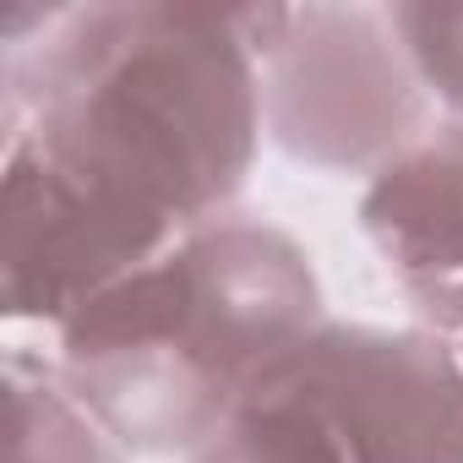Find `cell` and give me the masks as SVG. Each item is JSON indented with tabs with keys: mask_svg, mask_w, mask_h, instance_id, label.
Returning <instances> with one entry per match:
<instances>
[{
	"mask_svg": "<svg viewBox=\"0 0 463 463\" xmlns=\"http://www.w3.org/2000/svg\"><path fill=\"white\" fill-rule=\"evenodd\" d=\"M262 137L246 6L99 0L6 33V153L158 262L229 218Z\"/></svg>",
	"mask_w": 463,
	"mask_h": 463,
	"instance_id": "1",
	"label": "cell"
},
{
	"mask_svg": "<svg viewBox=\"0 0 463 463\" xmlns=\"http://www.w3.org/2000/svg\"><path fill=\"white\" fill-rule=\"evenodd\" d=\"M322 284L262 218L191 229L61 327V382L131 452H202L322 327Z\"/></svg>",
	"mask_w": 463,
	"mask_h": 463,
	"instance_id": "2",
	"label": "cell"
},
{
	"mask_svg": "<svg viewBox=\"0 0 463 463\" xmlns=\"http://www.w3.org/2000/svg\"><path fill=\"white\" fill-rule=\"evenodd\" d=\"M262 126L333 175H382L430 137V93L387 6H246Z\"/></svg>",
	"mask_w": 463,
	"mask_h": 463,
	"instance_id": "3",
	"label": "cell"
},
{
	"mask_svg": "<svg viewBox=\"0 0 463 463\" xmlns=\"http://www.w3.org/2000/svg\"><path fill=\"white\" fill-rule=\"evenodd\" d=\"M251 398L306 409L344 463H463V354L436 333L322 322Z\"/></svg>",
	"mask_w": 463,
	"mask_h": 463,
	"instance_id": "4",
	"label": "cell"
},
{
	"mask_svg": "<svg viewBox=\"0 0 463 463\" xmlns=\"http://www.w3.org/2000/svg\"><path fill=\"white\" fill-rule=\"evenodd\" d=\"M360 223L403 300L436 333H463V120L436 126L382 169L360 202Z\"/></svg>",
	"mask_w": 463,
	"mask_h": 463,
	"instance_id": "5",
	"label": "cell"
},
{
	"mask_svg": "<svg viewBox=\"0 0 463 463\" xmlns=\"http://www.w3.org/2000/svg\"><path fill=\"white\" fill-rule=\"evenodd\" d=\"M6 463H120V441L28 349L6 354Z\"/></svg>",
	"mask_w": 463,
	"mask_h": 463,
	"instance_id": "6",
	"label": "cell"
},
{
	"mask_svg": "<svg viewBox=\"0 0 463 463\" xmlns=\"http://www.w3.org/2000/svg\"><path fill=\"white\" fill-rule=\"evenodd\" d=\"M191 463H344V458L306 409L284 398H246V409Z\"/></svg>",
	"mask_w": 463,
	"mask_h": 463,
	"instance_id": "7",
	"label": "cell"
},
{
	"mask_svg": "<svg viewBox=\"0 0 463 463\" xmlns=\"http://www.w3.org/2000/svg\"><path fill=\"white\" fill-rule=\"evenodd\" d=\"M425 93L463 120V0H392L387 6Z\"/></svg>",
	"mask_w": 463,
	"mask_h": 463,
	"instance_id": "8",
	"label": "cell"
}]
</instances>
